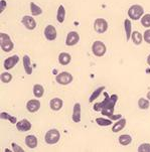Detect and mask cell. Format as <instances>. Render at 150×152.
<instances>
[{"mask_svg": "<svg viewBox=\"0 0 150 152\" xmlns=\"http://www.w3.org/2000/svg\"><path fill=\"white\" fill-rule=\"evenodd\" d=\"M105 99L103 102L95 103V105L93 106L96 112H101L104 117H108L109 119L113 121H117L120 118H122V115H114V108H115L116 103L118 101V95L113 94L111 96H108L107 93H105Z\"/></svg>", "mask_w": 150, "mask_h": 152, "instance_id": "cell-1", "label": "cell"}, {"mask_svg": "<svg viewBox=\"0 0 150 152\" xmlns=\"http://www.w3.org/2000/svg\"><path fill=\"white\" fill-rule=\"evenodd\" d=\"M0 46H1V50L5 53H9L14 48V43L7 33H0Z\"/></svg>", "mask_w": 150, "mask_h": 152, "instance_id": "cell-2", "label": "cell"}, {"mask_svg": "<svg viewBox=\"0 0 150 152\" xmlns=\"http://www.w3.org/2000/svg\"><path fill=\"white\" fill-rule=\"evenodd\" d=\"M144 15L143 6L139 4H134L128 9V17L131 20H139Z\"/></svg>", "mask_w": 150, "mask_h": 152, "instance_id": "cell-3", "label": "cell"}, {"mask_svg": "<svg viewBox=\"0 0 150 152\" xmlns=\"http://www.w3.org/2000/svg\"><path fill=\"white\" fill-rule=\"evenodd\" d=\"M59 138H61V133H59V131L56 129H50L45 133V143L50 144V145H53V144H56L59 142Z\"/></svg>", "mask_w": 150, "mask_h": 152, "instance_id": "cell-4", "label": "cell"}, {"mask_svg": "<svg viewBox=\"0 0 150 152\" xmlns=\"http://www.w3.org/2000/svg\"><path fill=\"white\" fill-rule=\"evenodd\" d=\"M92 51L94 56H96L97 58H102L107 51V48H106V45L103 42L96 40L92 45Z\"/></svg>", "mask_w": 150, "mask_h": 152, "instance_id": "cell-5", "label": "cell"}, {"mask_svg": "<svg viewBox=\"0 0 150 152\" xmlns=\"http://www.w3.org/2000/svg\"><path fill=\"white\" fill-rule=\"evenodd\" d=\"M73 76L69 72H61L56 77V82L58 84L61 85V86H67V85L71 84L73 82Z\"/></svg>", "mask_w": 150, "mask_h": 152, "instance_id": "cell-6", "label": "cell"}, {"mask_svg": "<svg viewBox=\"0 0 150 152\" xmlns=\"http://www.w3.org/2000/svg\"><path fill=\"white\" fill-rule=\"evenodd\" d=\"M108 22L104 18H97L94 22V30L99 34L105 33L108 30Z\"/></svg>", "mask_w": 150, "mask_h": 152, "instance_id": "cell-7", "label": "cell"}, {"mask_svg": "<svg viewBox=\"0 0 150 152\" xmlns=\"http://www.w3.org/2000/svg\"><path fill=\"white\" fill-rule=\"evenodd\" d=\"M43 34H45V37L48 40V42H53V40L56 38V37H58L56 27L51 24L46 25L45 28V31H43Z\"/></svg>", "mask_w": 150, "mask_h": 152, "instance_id": "cell-8", "label": "cell"}, {"mask_svg": "<svg viewBox=\"0 0 150 152\" xmlns=\"http://www.w3.org/2000/svg\"><path fill=\"white\" fill-rule=\"evenodd\" d=\"M80 42V34L77 31H70L66 38V45L74 46Z\"/></svg>", "mask_w": 150, "mask_h": 152, "instance_id": "cell-9", "label": "cell"}, {"mask_svg": "<svg viewBox=\"0 0 150 152\" xmlns=\"http://www.w3.org/2000/svg\"><path fill=\"white\" fill-rule=\"evenodd\" d=\"M19 61V56L17 55H13L11 56H9V58H7L6 60L4 61V69H6V71H8V69H13L15 66L18 64Z\"/></svg>", "mask_w": 150, "mask_h": 152, "instance_id": "cell-10", "label": "cell"}, {"mask_svg": "<svg viewBox=\"0 0 150 152\" xmlns=\"http://www.w3.org/2000/svg\"><path fill=\"white\" fill-rule=\"evenodd\" d=\"M21 22L25 26V28L28 30H33V29H35V27H37V21H35V19L33 18V17L29 16V15L23 16L21 19Z\"/></svg>", "mask_w": 150, "mask_h": 152, "instance_id": "cell-11", "label": "cell"}, {"mask_svg": "<svg viewBox=\"0 0 150 152\" xmlns=\"http://www.w3.org/2000/svg\"><path fill=\"white\" fill-rule=\"evenodd\" d=\"M26 109L29 113H35L40 109V102L37 99H31L26 103Z\"/></svg>", "mask_w": 150, "mask_h": 152, "instance_id": "cell-12", "label": "cell"}, {"mask_svg": "<svg viewBox=\"0 0 150 152\" xmlns=\"http://www.w3.org/2000/svg\"><path fill=\"white\" fill-rule=\"evenodd\" d=\"M32 125L27 119H22L16 123V128L20 132H27L31 129Z\"/></svg>", "mask_w": 150, "mask_h": 152, "instance_id": "cell-13", "label": "cell"}, {"mask_svg": "<svg viewBox=\"0 0 150 152\" xmlns=\"http://www.w3.org/2000/svg\"><path fill=\"white\" fill-rule=\"evenodd\" d=\"M81 104L80 103H75L73 108V114H72V119H73L75 123L81 122Z\"/></svg>", "mask_w": 150, "mask_h": 152, "instance_id": "cell-14", "label": "cell"}, {"mask_svg": "<svg viewBox=\"0 0 150 152\" xmlns=\"http://www.w3.org/2000/svg\"><path fill=\"white\" fill-rule=\"evenodd\" d=\"M64 106V101L61 98H53L50 102V107L53 111H59Z\"/></svg>", "mask_w": 150, "mask_h": 152, "instance_id": "cell-15", "label": "cell"}, {"mask_svg": "<svg viewBox=\"0 0 150 152\" xmlns=\"http://www.w3.org/2000/svg\"><path fill=\"white\" fill-rule=\"evenodd\" d=\"M125 126H126V119L122 117L115 122V124H114L112 127V131L114 133H118V132H120L121 130H123L124 128H125Z\"/></svg>", "mask_w": 150, "mask_h": 152, "instance_id": "cell-16", "label": "cell"}, {"mask_svg": "<svg viewBox=\"0 0 150 152\" xmlns=\"http://www.w3.org/2000/svg\"><path fill=\"white\" fill-rule=\"evenodd\" d=\"M22 63H23V68H24L25 73L27 75H31L32 74V66H31V60H30L29 56L25 55L23 56Z\"/></svg>", "mask_w": 150, "mask_h": 152, "instance_id": "cell-17", "label": "cell"}, {"mask_svg": "<svg viewBox=\"0 0 150 152\" xmlns=\"http://www.w3.org/2000/svg\"><path fill=\"white\" fill-rule=\"evenodd\" d=\"M25 144H26L27 147L30 148V149L35 148L37 146V144H38L37 136H34V135H27L26 137H25Z\"/></svg>", "mask_w": 150, "mask_h": 152, "instance_id": "cell-18", "label": "cell"}, {"mask_svg": "<svg viewBox=\"0 0 150 152\" xmlns=\"http://www.w3.org/2000/svg\"><path fill=\"white\" fill-rule=\"evenodd\" d=\"M72 61V56L68 53H61L59 55V63L61 66H68Z\"/></svg>", "mask_w": 150, "mask_h": 152, "instance_id": "cell-19", "label": "cell"}, {"mask_svg": "<svg viewBox=\"0 0 150 152\" xmlns=\"http://www.w3.org/2000/svg\"><path fill=\"white\" fill-rule=\"evenodd\" d=\"M124 29H125V34H126V40L129 42V39L131 38L132 34V23L131 20L129 18H126L124 20Z\"/></svg>", "mask_w": 150, "mask_h": 152, "instance_id": "cell-20", "label": "cell"}, {"mask_svg": "<svg viewBox=\"0 0 150 152\" xmlns=\"http://www.w3.org/2000/svg\"><path fill=\"white\" fill-rule=\"evenodd\" d=\"M131 39L135 45H140L143 42V34L139 31H133L131 34Z\"/></svg>", "mask_w": 150, "mask_h": 152, "instance_id": "cell-21", "label": "cell"}, {"mask_svg": "<svg viewBox=\"0 0 150 152\" xmlns=\"http://www.w3.org/2000/svg\"><path fill=\"white\" fill-rule=\"evenodd\" d=\"M56 19L59 23H64V19H66V9L63 4H61L59 6L58 12H56Z\"/></svg>", "mask_w": 150, "mask_h": 152, "instance_id": "cell-22", "label": "cell"}, {"mask_svg": "<svg viewBox=\"0 0 150 152\" xmlns=\"http://www.w3.org/2000/svg\"><path fill=\"white\" fill-rule=\"evenodd\" d=\"M32 92L35 98H41L43 96V94H45V88H43L42 85L35 84L34 86H33Z\"/></svg>", "mask_w": 150, "mask_h": 152, "instance_id": "cell-23", "label": "cell"}, {"mask_svg": "<svg viewBox=\"0 0 150 152\" xmlns=\"http://www.w3.org/2000/svg\"><path fill=\"white\" fill-rule=\"evenodd\" d=\"M118 141L122 146H127L132 142V137L130 135H128V134H123V135H121L119 137Z\"/></svg>", "mask_w": 150, "mask_h": 152, "instance_id": "cell-24", "label": "cell"}, {"mask_svg": "<svg viewBox=\"0 0 150 152\" xmlns=\"http://www.w3.org/2000/svg\"><path fill=\"white\" fill-rule=\"evenodd\" d=\"M0 118H1L2 120H8L11 124H13V125H16V123L18 122L16 119V117H14V116H12V115H10L8 114V113H6V112H2L1 114H0Z\"/></svg>", "mask_w": 150, "mask_h": 152, "instance_id": "cell-25", "label": "cell"}, {"mask_svg": "<svg viewBox=\"0 0 150 152\" xmlns=\"http://www.w3.org/2000/svg\"><path fill=\"white\" fill-rule=\"evenodd\" d=\"M105 90V87H103V86H101V87H99V88H97V89L95 90L94 92L92 93V95L90 96V99H89V102L90 103H93L95 101L97 98H99V96L101 94H102V92L104 91Z\"/></svg>", "mask_w": 150, "mask_h": 152, "instance_id": "cell-26", "label": "cell"}, {"mask_svg": "<svg viewBox=\"0 0 150 152\" xmlns=\"http://www.w3.org/2000/svg\"><path fill=\"white\" fill-rule=\"evenodd\" d=\"M95 121L99 126H104V127H106V126L112 125V121L113 120L107 119V118H104V117H98V118H96Z\"/></svg>", "mask_w": 150, "mask_h": 152, "instance_id": "cell-27", "label": "cell"}, {"mask_svg": "<svg viewBox=\"0 0 150 152\" xmlns=\"http://www.w3.org/2000/svg\"><path fill=\"white\" fill-rule=\"evenodd\" d=\"M30 12L33 16H37L42 13V9L40 8L38 5H37L34 2H30Z\"/></svg>", "mask_w": 150, "mask_h": 152, "instance_id": "cell-28", "label": "cell"}, {"mask_svg": "<svg viewBox=\"0 0 150 152\" xmlns=\"http://www.w3.org/2000/svg\"><path fill=\"white\" fill-rule=\"evenodd\" d=\"M138 107L141 110H147L150 107V101L145 98H140L138 100Z\"/></svg>", "mask_w": 150, "mask_h": 152, "instance_id": "cell-29", "label": "cell"}, {"mask_svg": "<svg viewBox=\"0 0 150 152\" xmlns=\"http://www.w3.org/2000/svg\"><path fill=\"white\" fill-rule=\"evenodd\" d=\"M141 24L143 25L144 27L149 28L150 27V13L144 14L143 16L141 17Z\"/></svg>", "mask_w": 150, "mask_h": 152, "instance_id": "cell-30", "label": "cell"}, {"mask_svg": "<svg viewBox=\"0 0 150 152\" xmlns=\"http://www.w3.org/2000/svg\"><path fill=\"white\" fill-rule=\"evenodd\" d=\"M1 82L2 83H4V84H8L11 82V80H12V75L11 74H9V73H7V72H5V73H2L1 74Z\"/></svg>", "mask_w": 150, "mask_h": 152, "instance_id": "cell-31", "label": "cell"}, {"mask_svg": "<svg viewBox=\"0 0 150 152\" xmlns=\"http://www.w3.org/2000/svg\"><path fill=\"white\" fill-rule=\"evenodd\" d=\"M138 152H150V143H142L139 145Z\"/></svg>", "mask_w": 150, "mask_h": 152, "instance_id": "cell-32", "label": "cell"}, {"mask_svg": "<svg viewBox=\"0 0 150 152\" xmlns=\"http://www.w3.org/2000/svg\"><path fill=\"white\" fill-rule=\"evenodd\" d=\"M143 39L146 43L150 45V29H147L146 31H144L143 34Z\"/></svg>", "mask_w": 150, "mask_h": 152, "instance_id": "cell-33", "label": "cell"}, {"mask_svg": "<svg viewBox=\"0 0 150 152\" xmlns=\"http://www.w3.org/2000/svg\"><path fill=\"white\" fill-rule=\"evenodd\" d=\"M11 146H12V151H13V152H23V151H24L18 145V144H16V143H12Z\"/></svg>", "mask_w": 150, "mask_h": 152, "instance_id": "cell-34", "label": "cell"}, {"mask_svg": "<svg viewBox=\"0 0 150 152\" xmlns=\"http://www.w3.org/2000/svg\"><path fill=\"white\" fill-rule=\"evenodd\" d=\"M0 5H1V7H0V12H3L4 11V9H5V7L7 6V2L5 1V0H1L0 1Z\"/></svg>", "mask_w": 150, "mask_h": 152, "instance_id": "cell-35", "label": "cell"}, {"mask_svg": "<svg viewBox=\"0 0 150 152\" xmlns=\"http://www.w3.org/2000/svg\"><path fill=\"white\" fill-rule=\"evenodd\" d=\"M147 65L150 66V55L147 56Z\"/></svg>", "mask_w": 150, "mask_h": 152, "instance_id": "cell-36", "label": "cell"}, {"mask_svg": "<svg viewBox=\"0 0 150 152\" xmlns=\"http://www.w3.org/2000/svg\"><path fill=\"white\" fill-rule=\"evenodd\" d=\"M146 98H147V99H148L149 101H150V91H149L148 93H147V95H146Z\"/></svg>", "mask_w": 150, "mask_h": 152, "instance_id": "cell-37", "label": "cell"}]
</instances>
